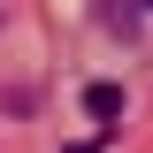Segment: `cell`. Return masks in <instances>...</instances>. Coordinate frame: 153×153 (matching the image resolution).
I'll return each instance as SVG.
<instances>
[{
    "label": "cell",
    "instance_id": "cell-1",
    "mask_svg": "<svg viewBox=\"0 0 153 153\" xmlns=\"http://www.w3.org/2000/svg\"><path fill=\"white\" fill-rule=\"evenodd\" d=\"M84 115L115 123V115H123V84H84Z\"/></svg>",
    "mask_w": 153,
    "mask_h": 153
},
{
    "label": "cell",
    "instance_id": "cell-2",
    "mask_svg": "<svg viewBox=\"0 0 153 153\" xmlns=\"http://www.w3.org/2000/svg\"><path fill=\"white\" fill-rule=\"evenodd\" d=\"M61 153H100V138H84V146H61Z\"/></svg>",
    "mask_w": 153,
    "mask_h": 153
},
{
    "label": "cell",
    "instance_id": "cell-3",
    "mask_svg": "<svg viewBox=\"0 0 153 153\" xmlns=\"http://www.w3.org/2000/svg\"><path fill=\"white\" fill-rule=\"evenodd\" d=\"M0 16H8V8H0Z\"/></svg>",
    "mask_w": 153,
    "mask_h": 153
},
{
    "label": "cell",
    "instance_id": "cell-4",
    "mask_svg": "<svg viewBox=\"0 0 153 153\" xmlns=\"http://www.w3.org/2000/svg\"><path fill=\"white\" fill-rule=\"evenodd\" d=\"M146 8H153V0H146Z\"/></svg>",
    "mask_w": 153,
    "mask_h": 153
}]
</instances>
